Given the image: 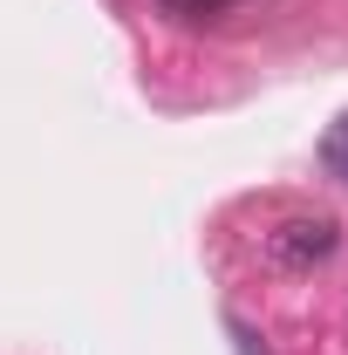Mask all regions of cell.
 Returning a JSON list of instances; mask_svg holds the SVG:
<instances>
[{
  "mask_svg": "<svg viewBox=\"0 0 348 355\" xmlns=\"http://www.w3.org/2000/svg\"><path fill=\"white\" fill-rule=\"evenodd\" d=\"M335 246H342V225L335 219H280L266 232V260L280 273H314L321 260H335Z\"/></svg>",
  "mask_w": 348,
  "mask_h": 355,
  "instance_id": "1",
  "label": "cell"
},
{
  "mask_svg": "<svg viewBox=\"0 0 348 355\" xmlns=\"http://www.w3.org/2000/svg\"><path fill=\"white\" fill-rule=\"evenodd\" d=\"M321 171L335 178V184H348V116H335L328 137H321Z\"/></svg>",
  "mask_w": 348,
  "mask_h": 355,
  "instance_id": "2",
  "label": "cell"
},
{
  "mask_svg": "<svg viewBox=\"0 0 348 355\" xmlns=\"http://www.w3.org/2000/svg\"><path fill=\"white\" fill-rule=\"evenodd\" d=\"M164 7H171L177 21H212L218 7H232V0H164Z\"/></svg>",
  "mask_w": 348,
  "mask_h": 355,
  "instance_id": "3",
  "label": "cell"
}]
</instances>
